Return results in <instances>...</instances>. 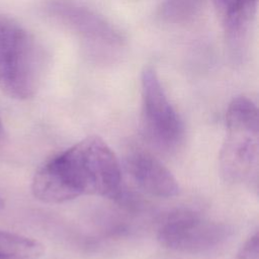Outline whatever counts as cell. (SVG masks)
I'll return each mask as SVG.
<instances>
[{"mask_svg": "<svg viewBox=\"0 0 259 259\" xmlns=\"http://www.w3.org/2000/svg\"><path fill=\"white\" fill-rule=\"evenodd\" d=\"M31 192L47 203H62L82 195L119 198V162L100 137H87L40 166L33 175Z\"/></svg>", "mask_w": 259, "mask_h": 259, "instance_id": "6da1fadb", "label": "cell"}, {"mask_svg": "<svg viewBox=\"0 0 259 259\" xmlns=\"http://www.w3.org/2000/svg\"><path fill=\"white\" fill-rule=\"evenodd\" d=\"M47 68L39 41L15 20L0 16V89L16 100L31 98Z\"/></svg>", "mask_w": 259, "mask_h": 259, "instance_id": "7a4b0ae2", "label": "cell"}, {"mask_svg": "<svg viewBox=\"0 0 259 259\" xmlns=\"http://www.w3.org/2000/svg\"><path fill=\"white\" fill-rule=\"evenodd\" d=\"M227 138L220 155L222 175L230 182H245L257 176L259 115L246 96L235 97L226 113Z\"/></svg>", "mask_w": 259, "mask_h": 259, "instance_id": "3957f363", "label": "cell"}, {"mask_svg": "<svg viewBox=\"0 0 259 259\" xmlns=\"http://www.w3.org/2000/svg\"><path fill=\"white\" fill-rule=\"evenodd\" d=\"M53 15L81 41L89 57L110 62L119 57L125 46L123 35L94 11L71 3H56Z\"/></svg>", "mask_w": 259, "mask_h": 259, "instance_id": "277c9868", "label": "cell"}, {"mask_svg": "<svg viewBox=\"0 0 259 259\" xmlns=\"http://www.w3.org/2000/svg\"><path fill=\"white\" fill-rule=\"evenodd\" d=\"M141 95V121L146 138L159 149H174L182 140L183 123L151 67L142 72Z\"/></svg>", "mask_w": 259, "mask_h": 259, "instance_id": "5b68a950", "label": "cell"}, {"mask_svg": "<svg viewBox=\"0 0 259 259\" xmlns=\"http://www.w3.org/2000/svg\"><path fill=\"white\" fill-rule=\"evenodd\" d=\"M229 236L228 228L191 210H177L169 214L157 233L165 248L182 253H204L221 246Z\"/></svg>", "mask_w": 259, "mask_h": 259, "instance_id": "8992f818", "label": "cell"}, {"mask_svg": "<svg viewBox=\"0 0 259 259\" xmlns=\"http://www.w3.org/2000/svg\"><path fill=\"white\" fill-rule=\"evenodd\" d=\"M212 3L230 55L240 62L247 51L258 0H212Z\"/></svg>", "mask_w": 259, "mask_h": 259, "instance_id": "52a82bcc", "label": "cell"}, {"mask_svg": "<svg viewBox=\"0 0 259 259\" xmlns=\"http://www.w3.org/2000/svg\"><path fill=\"white\" fill-rule=\"evenodd\" d=\"M126 166L134 181L145 192L163 198L178 194V181L152 154L136 151L128 156Z\"/></svg>", "mask_w": 259, "mask_h": 259, "instance_id": "ba28073f", "label": "cell"}, {"mask_svg": "<svg viewBox=\"0 0 259 259\" xmlns=\"http://www.w3.org/2000/svg\"><path fill=\"white\" fill-rule=\"evenodd\" d=\"M44 253L45 247L40 242L0 230V259H38Z\"/></svg>", "mask_w": 259, "mask_h": 259, "instance_id": "9c48e42d", "label": "cell"}, {"mask_svg": "<svg viewBox=\"0 0 259 259\" xmlns=\"http://www.w3.org/2000/svg\"><path fill=\"white\" fill-rule=\"evenodd\" d=\"M205 0H164L159 9L158 16L166 23L184 24L196 17Z\"/></svg>", "mask_w": 259, "mask_h": 259, "instance_id": "30bf717a", "label": "cell"}, {"mask_svg": "<svg viewBox=\"0 0 259 259\" xmlns=\"http://www.w3.org/2000/svg\"><path fill=\"white\" fill-rule=\"evenodd\" d=\"M237 259H259V236L256 232L240 248Z\"/></svg>", "mask_w": 259, "mask_h": 259, "instance_id": "8fae6325", "label": "cell"}, {"mask_svg": "<svg viewBox=\"0 0 259 259\" xmlns=\"http://www.w3.org/2000/svg\"><path fill=\"white\" fill-rule=\"evenodd\" d=\"M2 134H3V126H2V122H1V119H0V138H1Z\"/></svg>", "mask_w": 259, "mask_h": 259, "instance_id": "7c38bea8", "label": "cell"}, {"mask_svg": "<svg viewBox=\"0 0 259 259\" xmlns=\"http://www.w3.org/2000/svg\"><path fill=\"white\" fill-rule=\"evenodd\" d=\"M3 204H4V202H3V200H2V198L0 197V208L1 207H3Z\"/></svg>", "mask_w": 259, "mask_h": 259, "instance_id": "4fadbf2b", "label": "cell"}]
</instances>
